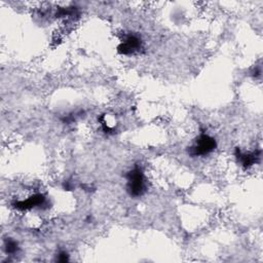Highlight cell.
Here are the masks:
<instances>
[{
  "label": "cell",
  "mask_w": 263,
  "mask_h": 263,
  "mask_svg": "<svg viewBox=\"0 0 263 263\" xmlns=\"http://www.w3.org/2000/svg\"><path fill=\"white\" fill-rule=\"evenodd\" d=\"M127 180L126 191L133 197L141 196L145 192V177L140 166L136 165L125 176Z\"/></svg>",
  "instance_id": "6da1fadb"
},
{
  "label": "cell",
  "mask_w": 263,
  "mask_h": 263,
  "mask_svg": "<svg viewBox=\"0 0 263 263\" xmlns=\"http://www.w3.org/2000/svg\"><path fill=\"white\" fill-rule=\"evenodd\" d=\"M216 147L217 143L214 138L209 135L201 134L196 138L194 145L189 148L188 152L191 156H203L214 151Z\"/></svg>",
  "instance_id": "7a4b0ae2"
},
{
  "label": "cell",
  "mask_w": 263,
  "mask_h": 263,
  "mask_svg": "<svg viewBox=\"0 0 263 263\" xmlns=\"http://www.w3.org/2000/svg\"><path fill=\"white\" fill-rule=\"evenodd\" d=\"M142 41L136 35H128L125 39L117 46V51L121 54H130L141 48Z\"/></svg>",
  "instance_id": "3957f363"
},
{
  "label": "cell",
  "mask_w": 263,
  "mask_h": 263,
  "mask_svg": "<svg viewBox=\"0 0 263 263\" xmlns=\"http://www.w3.org/2000/svg\"><path fill=\"white\" fill-rule=\"evenodd\" d=\"M45 202V196L41 193H37L34 194L32 196H30L29 198L25 199V200H20V201H15L12 203V205L20 211H27V210H31L33 208L36 206H40L42 204H44Z\"/></svg>",
  "instance_id": "277c9868"
},
{
  "label": "cell",
  "mask_w": 263,
  "mask_h": 263,
  "mask_svg": "<svg viewBox=\"0 0 263 263\" xmlns=\"http://www.w3.org/2000/svg\"><path fill=\"white\" fill-rule=\"evenodd\" d=\"M235 155L243 167H249L259 160V158L261 156V151L258 150V151H254V152H250V153H242L240 151V149L236 148Z\"/></svg>",
  "instance_id": "5b68a950"
},
{
  "label": "cell",
  "mask_w": 263,
  "mask_h": 263,
  "mask_svg": "<svg viewBox=\"0 0 263 263\" xmlns=\"http://www.w3.org/2000/svg\"><path fill=\"white\" fill-rule=\"evenodd\" d=\"M4 249L7 254H15L18 251V243L11 238H7L4 242Z\"/></svg>",
  "instance_id": "8992f818"
},
{
  "label": "cell",
  "mask_w": 263,
  "mask_h": 263,
  "mask_svg": "<svg viewBox=\"0 0 263 263\" xmlns=\"http://www.w3.org/2000/svg\"><path fill=\"white\" fill-rule=\"evenodd\" d=\"M57 260L59 262H67L69 260V256L66 252H60L58 257H57Z\"/></svg>",
  "instance_id": "52a82bcc"
}]
</instances>
